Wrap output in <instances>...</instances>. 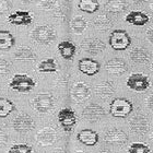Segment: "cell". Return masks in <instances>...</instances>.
<instances>
[{"label":"cell","instance_id":"cell-6","mask_svg":"<svg viewBox=\"0 0 153 153\" xmlns=\"http://www.w3.org/2000/svg\"><path fill=\"white\" fill-rule=\"evenodd\" d=\"M57 118H58V123L60 124V126L62 127V129L66 132H70L76 124V113H74V111L69 108V107L60 109L57 115Z\"/></svg>","mask_w":153,"mask_h":153},{"label":"cell","instance_id":"cell-15","mask_svg":"<svg viewBox=\"0 0 153 153\" xmlns=\"http://www.w3.org/2000/svg\"><path fill=\"white\" fill-rule=\"evenodd\" d=\"M76 139L80 143L88 146V147H93L96 146L99 142V134L92 129H83L76 134Z\"/></svg>","mask_w":153,"mask_h":153},{"label":"cell","instance_id":"cell-45","mask_svg":"<svg viewBox=\"0 0 153 153\" xmlns=\"http://www.w3.org/2000/svg\"><path fill=\"white\" fill-rule=\"evenodd\" d=\"M151 139H152V140H153V134H152V136H151Z\"/></svg>","mask_w":153,"mask_h":153},{"label":"cell","instance_id":"cell-1","mask_svg":"<svg viewBox=\"0 0 153 153\" xmlns=\"http://www.w3.org/2000/svg\"><path fill=\"white\" fill-rule=\"evenodd\" d=\"M36 85L35 80L32 76L24 74H16L11 78L9 82V88L13 91L20 93L31 92Z\"/></svg>","mask_w":153,"mask_h":153},{"label":"cell","instance_id":"cell-12","mask_svg":"<svg viewBox=\"0 0 153 153\" xmlns=\"http://www.w3.org/2000/svg\"><path fill=\"white\" fill-rule=\"evenodd\" d=\"M56 139H57V132L51 127H44L36 134V140L43 147L54 144Z\"/></svg>","mask_w":153,"mask_h":153},{"label":"cell","instance_id":"cell-27","mask_svg":"<svg viewBox=\"0 0 153 153\" xmlns=\"http://www.w3.org/2000/svg\"><path fill=\"white\" fill-rule=\"evenodd\" d=\"M107 12L120 13L127 8V3L125 0H108L104 6Z\"/></svg>","mask_w":153,"mask_h":153},{"label":"cell","instance_id":"cell-19","mask_svg":"<svg viewBox=\"0 0 153 153\" xmlns=\"http://www.w3.org/2000/svg\"><path fill=\"white\" fill-rule=\"evenodd\" d=\"M149 20H150L149 16L143 12H141V11H130V12L126 16V18H125V21H126V22L134 26L146 25V24L149 22Z\"/></svg>","mask_w":153,"mask_h":153},{"label":"cell","instance_id":"cell-40","mask_svg":"<svg viewBox=\"0 0 153 153\" xmlns=\"http://www.w3.org/2000/svg\"><path fill=\"white\" fill-rule=\"evenodd\" d=\"M100 153H112L109 150H107V149H103L102 151H100Z\"/></svg>","mask_w":153,"mask_h":153},{"label":"cell","instance_id":"cell-8","mask_svg":"<svg viewBox=\"0 0 153 153\" xmlns=\"http://www.w3.org/2000/svg\"><path fill=\"white\" fill-rule=\"evenodd\" d=\"M13 129L20 134H26L35 128V121L27 114H19L12 123Z\"/></svg>","mask_w":153,"mask_h":153},{"label":"cell","instance_id":"cell-20","mask_svg":"<svg viewBox=\"0 0 153 153\" xmlns=\"http://www.w3.org/2000/svg\"><path fill=\"white\" fill-rule=\"evenodd\" d=\"M95 94L103 100H107L112 97L115 93V88L111 81H103V82L96 84L94 88Z\"/></svg>","mask_w":153,"mask_h":153},{"label":"cell","instance_id":"cell-33","mask_svg":"<svg viewBox=\"0 0 153 153\" xmlns=\"http://www.w3.org/2000/svg\"><path fill=\"white\" fill-rule=\"evenodd\" d=\"M57 2L58 0H42L41 2L38 3V7L42 10H51L56 7Z\"/></svg>","mask_w":153,"mask_h":153},{"label":"cell","instance_id":"cell-17","mask_svg":"<svg viewBox=\"0 0 153 153\" xmlns=\"http://www.w3.org/2000/svg\"><path fill=\"white\" fill-rule=\"evenodd\" d=\"M105 141L111 144H124L127 142L128 136L125 134V131L118 128H112L105 134Z\"/></svg>","mask_w":153,"mask_h":153},{"label":"cell","instance_id":"cell-30","mask_svg":"<svg viewBox=\"0 0 153 153\" xmlns=\"http://www.w3.org/2000/svg\"><path fill=\"white\" fill-rule=\"evenodd\" d=\"M94 26L99 31H107L112 26V22L105 16H99L94 20Z\"/></svg>","mask_w":153,"mask_h":153},{"label":"cell","instance_id":"cell-2","mask_svg":"<svg viewBox=\"0 0 153 153\" xmlns=\"http://www.w3.org/2000/svg\"><path fill=\"white\" fill-rule=\"evenodd\" d=\"M132 111H134V105L127 99L117 97L113 100L109 104V114L113 117L126 118L131 114Z\"/></svg>","mask_w":153,"mask_h":153},{"label":"cell","instance_id":"cell-41","mask_svg":"<svg viewBox=\"0 0 153 153\" xmlns=\"http://www.w3.org/2000/svg\"><path fill=\"white\" fill-rule=\"evenodd\" d=\"M23 3H31L32 1H34V0H21Z\"/></svg>","mask_w":153,"mask_h":153},{"label":"cell","instance_id":"cell-34","mask_svg":"<svg viewBox=\"0 0 153 153\" xmlns=\"http://www.w3.org/2000/svg\"><path fill=\"white\" fill-rule=\"evenodd\" d=\"M10 64L4 59H0V76H4L9 72Z\"/></svg>","mask_w":153,"mask_h":153},{"label":"cell","instance_id":"cell-28","mask_svg":"<svg viewBox=\"0 0 153 153\" xmlns=\"http://www.w3.org/2000/svg\"><path fill=\"white\" fill-rule=\"evenodd\" d=\"M14 109H16V105L12 101L6 97H0V118L8 117Z\"/></svg>","mask_w":153,"mask_h":153},{"label":"cell","instance_id":"cell-43","mask_svg":"<svg viewBox=\"0 0 153 153\" xmlns=\"http://www.w3.org/2000/svg\"><path fill=\"white\" fill-rule=\"evenodd\" d=\"M151 70H152V71H153V64H152V65H151Z\"/></svg>","mask_w":153,"mask_h":153},{"label":"cell","instance_id":"cell-39","mask_svg":"<svg viewBox=\"0 0 153 153\" xmlns=\"http://www.w3.org/2000/svg\"><path fill=\"white\" fill-rule=\"evenodd\" d=\"M147 0H134V2H136V3H143V2H146Z\"/></svg>","mask_w":153,"mask_h":153},{"label":"cell","instance_id":"cell-25","mask_svg":"<svg viewBox=\"0 0 153 153\" xmlns=\"http://www.w3.org/2000/svg\"><path fill=\"white\" fill-rule=\"evenodd\" d=\"M37 70L42 74H54L58 70L57 62L54 58H47L42 60L37 66Z\"/></svg>","mask_w":153,"mask_h":153},{"label":"cell","instance_id":"cell-21","mask_svg":"<svg viewBox=\"0 0 153 153\" xmlns=\"http://www.w3.org/2000/svg\"><path fill=\"white\" fill-rule=\"evenodd\" d=\"M58 48V51H59V54L60 56L64 59L66 60H72L74 57V55H76V45L70 41H64V42H60L57 46Z\"/></svg>","mask_w":153,"mask_h":153},{"label":"cell","instance_id":"cell-7","mask_svg":"<svg viewBox=\"0 0 153 153\" xmlns=\"http://www.w3.org/2000/svg\"><path fill=\"white\" fill-rule=\"evenodd\" d=\"M127 86L136 92H144L150 86V80L146 74H132L128 76Z\"/></svg>","mask_w":153,"mask_h":153},{"label":"cell","instance_id":"cell-18","mask_svg":"<svg viewBox=\"0 0 153 153\" xmlns=\"http://www.w3.org/2000/svg\"><path fill=\"white\" fill-rule=\"evenodd\" d=\"M130 129L137 134H143L149 129L147 118L142 115H136L130 119Z\"/></svg>","mask_w":153,"mask_h":153},{"label":"cell","instance_id":"cell-22","mask_svg":"<svg viewBox=\"0 0 153 153\" xmlns=\"http://www.w3.org/2000/svg\"><path fill=\"white\" fill-rule=\"evenodd\" d=\"M130 58L136 64H147L150 59V54L142 47H134L130 51Z\"/></svg>","mask_w":153,"mask_h":153},{"label":"cell","instance_id":"cell-10","mask_svg":"<svg viewBox=\"0 0 153 153\" xmlns=\"http://www.w3.org/2000/svg\"><path fill=\"white\" fill-rule=\"evenodd\" d=\"M7 21L16 26H26L33 22V14L29 11H16L8 16Z\"/></svg>","mask_w":153,"mask_h":153},{"label":"cell","instance_id":"cell-32","mask_svg":"<svg viewBox=\"0 0 153 153\" xmlns=\"http://www.w3.org/2000/svg\"><path fill=\"white\" fill-rule=\"evenodd\" d=\"M33 148L29 144H13L8 150V153H32Z\"/></svg>","mask_w":153,"mask_h":153},{"label":"cell","instance_id":"cell-3","mask_svg":"<svg viewBox=\"0 0 153 153\" xmlns=\"http://www.w3.org/2000/svg\"><path fill=\"white\" fill-rule=\"evenodd\" d=\"M109 46L114 51H126L131 44V38L125 30H114L108 38Z\"/></svg>","mask_w":153,"mask_h":153},{"label":"cell","instance_id":"cell-36","mask_svg":"<svg viewBox=\"0 0 153 153\" xmlns=\"http://www.w3.org/2000/svg\"><path fill=\"white\" fill-rule=\"evenodd\" d=\"M8 141V136L6 134V132H3L2 130H0V148L4 147Z\"/></svg>","mask_w":153,"mask_h":153},{"label":"cell","instance_id":"cell-29","mask_svg":"<svg viewBox=\"0 0 153 153\" xmlns=\"http://www.w3.org/2000/svg\"><path fill=\"white\" fill-rule=\"evenodd\" d=\"M70 26L74 33H76V34H81V33H83L86 30L88 22L83 19V16H78L71 20Z\"/></svg>","mask_w":153,"mask_h":153},{"label":"cell","instance_id":"cell-44","mask_svg":"<svg viewBox=\"0 0 153 153\" xmlns=\"http://www.w3.org/2000/svg\"><path fill=\"white\" fill-rule=\"evenodd\" d=\"M151 10H152V11H153V3H152V4H151Z\"/></svg>","mask_w":153,"mask_h":153},{"label":"cell","instance_id":"cell-42","mask_svg":"<svg viewBox=\"0 0 153 153\" xmlns=\"http://www.w3.org/2000/svg\"><path fill=\"white\" fill-rule=\"evenodd\" d=\"M74 153H84L83 151H76V152H74Z\"/></svg>","mask_w":153,"mask_h":153},{"label":"cell","instance_id":"cell-38","mask_svg":"<svg viewBox=\"0 0 153 153\" xmlns=\"http://www.w3.org/2000/svg\"><path fill=\"white\" fill-rule=\"evenodd\" d=\"M147 104H148V107H149L151 111H153V93L149 96V97H148Z\"/></svg>","mask_w":153,"mask_h":153},{"label":"cell","instance_id":"cell-9","mask_svg":"<svg viewBox=\"0 0 153 153\" xmlns=\"http://www.w3.org/2000/svg\"><path fill=\"white\" fill-rule=\"evenodd\" d=\"M78 68H79L80 72L89 76H95L101 70V65L99 61L94 60L92 58H82L80 59L78 62Z\"/></svg>","mask_w":153,"mask_h":153},{"label":"cell","instance_id":"cell-4","mask_svg":"<svg viewBox=\"0 0 153 153\" xmlns=\"http://www.w3.org/2000/svg\"><path fill=\"white\" fill-rule=\"evenodd\" d=\"M33 41L42 45H49L56 39V33L49 25H38L31 33Z\"/></svg>","mask_w":153,"mask_h":153},{"label":"cell","instance_id":"cell-5","mask_svg":"<svg viewBox=\"0 0 153 153\" xmlns=\"http://www.w3.org/2000/svg\"><path fill=\"white\" fill-rule=\"evenodd\" d=\"M54 103L55 99L51 93L42 92L38 93L34 97L32 104L36 112L44 114V113H48L49 111H51V108L54 107Z\"/></svg>","mask_w":153,"mask_h":153},{"label":"cell","instance_id":"cell-11","mask_svg":"<svg viewBox=\"0 0 153 153\" xmlns=\"http://www.w3.org/2000/svg\"><path fill=\"white\" fill-rule=\"evenodd\" d=\"M105 43L99 38H86L81 43V48L88 54L97 55L105 49Z\"/></svg>","mask_w":153,"mask_h":153},{"label":"cell","instance_id":"cell-37","mask_svg":"<svg viewBox=\"0 0 153 153\" xmlns=\"http://www.w3.org/2000/svg\"><path fill=\"white\" fill-rule=\"evenodd\" d=\"M147 38L148 41L153 45V26H151L150 29L147 31Z\"/></svg>","mask_w":153,"mask_h":153},{"label":"cell","instance_id":"cell-16","mask_svg":"<svg viewBox=\"0 0 153 153\" xmlns=\"http://www.w3.org/2000/svg\"><path fill=\"white\" fill-rule=\"evenodd\" d=\"M71 95L76 103H82L89 99L91 95V90L85 83L83 82H76L72 88Z\"/></svg>","mask_w":153,"mask_h":153},{"label":"cell","instance_id":"cell-31","mask_svg":"<svg viewBox=\"0 0 153 153\" xmlns=\"http://www.w3.org/2000/svg\"><path fill=\"white\" fill-rule=\"evenodd\" d=\"M128 153H150V148L142 142H134L128 148Z\"/></svg>","mask_w":153,"mask_h":153},{"label":"cell","instance_id":"cell-24","mask_svg":"<svg viewBox=\"0 0 153 153\" xmlns=\"http://www.w3.org/2000/svg\"><path fill=\"white\" fill-rule=\"evenodd\" d=\"M16 44V38L12 33L7 30H0V51H8Z\"/></svg>","mask_w":153,"mask_h":153},{"label":"cell","instance_id":"cell-26","mask_svg":"<svg viewBox=\"0 0 153 153\" xmlns=\"http://www.w3.org/2000/svg\"><path fill=\"white\" fill-rule=\"evenodd\" d=\"M78 8L83 12L92 14L99 11L100 2L97 0H80L78 3Z\"/></svg>","mask_w":153,"mask_h":153},{"label":"cell","instance_id":"cell-14","mask_svg":"<svg viewBox=\"0 0 153 153\" xmlns=\"http://www.w3.org/2000/svg\"><path fill=\"white\" fill-rule=\"evenodd\" d=\"M105 68L107 72L113 76H121L128 70V66L126 61L121 58H113L106 62Z\"/></svg>","mask_w":153,"mask_h":153},{"label":"cell","instance_id":"cell-13","mask_svg":"<svg viewBox=\"0 0 153 153\" xmlns=\"http://www.w3.org/2000/svg\"><path fill=\"white\" fill-rule=\"evenodd\" d=\"M82 116L89 121H97L105 116V111L99 104H90L83 109Z\"/></svg>","mask_w":153,"mask_h":153},{"label":"cell","instance_id":"cell-35","mask_svg":"<svg viewBox=\"0 0 153 153\" xmlns=\"http://www.w3.org/2000/svg\"><path fill=\"white\" fill-rule=\"evenodd\" d=\"M10 3L8 0H0V13H3L10 9Z\"/></svg>","mask_w":153,"mask_h":153},{"label":"cell","instance_id":"cell-23","mask_svg":"<svg viewBox=\"0 0 153 153\" xmlns=\"http://www.w3.org/2000/svg\"><path fill=\"white\" fill-rule=\"evenodd\" d=\"M14 58L20 61H34L36 59V55L27 46H21L14 53Z\"/></svg>","mask_w":153,"mask_h":153}]
</instances>
